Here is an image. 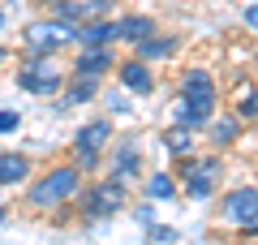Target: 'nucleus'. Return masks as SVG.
Instances as JSON below:
<instances>
[{
	"label": "nucleus",
	"mask_w": 258,
	"mask_h": 245,
	"mask_svg": "<svg viewBox=\"0 0 258 245\" xmlns=\"http://www.w3.org/2000/svg\"><path fill=\"white\" fill-rule=\"evenodd\" d=\"M78 39H82L86 47H103L108 39H116V22H86V26H78Z\"/></svg>",
	"instance_id": "nucleus-10"
},
{
	"label": "nucleus",
	"mask_w": 258,
	"mask_h": 245,
	"mask_svg": "<svg viewBox=\"0 0 258 245\" xmlns=\"http://www.w3.org/2000/svg\"><path fill=\"white\" fill-rule=\"evenodd\" d=\"M211 176H215V159H207V163H198V172L185 181V190H189V198H207L211 194Z\"/></svg>",
	"instance_id": "nucleus-12"
},
{
	"label": "nucleus",
	"mask_w": 258,
	"mask_h": 245,
	"mask_svg": "<svg viewBox=\"0 0 258 245\" xmlns=\"http://www.w3.org/2000/svg\"><path fill=\"white\" fill-rule=\"evenodd\" d=\"M224 219L241 224L245 232H258V190H232L224 198Z\"/></svg>",
	"instance_id": "nucleus-3"
},
{
	"label": "nucleus",
	"mask_w": 258,
	"mask_h": 245,
	"mask_svg": "<svg viewBox=\"0 0 258 245\" xmlns=\"http://www.w3.org/2000/svg\"><path fill=\"white\" fill-rule=\"evenodd\" d=\"M108 134H112V125H108V120H91V125H82V129H78V142H74L78 163L95 168V159H99V146L108 142Z\"/></svg>",
	"instance_id": "nucleus-6"
},
{
	"label": "nucleus",
	"mask_w": 258,
	"mask_h": 245,
	"mask_svg": "<svg viewBox=\"0 0 258 245\" xmlns=\"http://www.w3.org/2000/svg\"><path fill=\"white\" fill-rule=\"evenodd\" d=\"M18 86L30 91V95H56L60 91V73H56V65L35 60V65H26V69L18 73Z\"/></svg>",
	"instance_id": "nucleus-4"
},
{
	"label": "nucleus",
	"mask_w": 258,
	"mask_h": 245,
	"mask_svg": "<svg viewBox=\"0 0 258 245\" xmlns=\"http://www.w3.org/2000/svg\"><path fill=\"white\" fill-rule=\"evenodd\" d=\"M95 95V78H82V73H78L74 78V86H69V91H64V99H60V108H69V103H86Z\"/></svg>",
	"instance_id": "nucleus-14"
},
{
	"label": "nucleus",
	"mask_w": 258,
	"mask_h": 245,
	"mask_svg": "<svg viewBox=\"0 0 258 245\" xmlns=\"http://www.w3.org/2000/svg\"><path fill=\"white\" fill-rule=\"evenodd\" d=\"M138 52H142V56H172L176 43H172V39H151V35H147V39L138 43Z\"/></svg>",
	"instance_id": "nucleus-17"
},
{
	"label": "nucleus",
	"mask_w": 258,
	"mask_h": 245,
	"mask_svg": "<svg viewBox=\"0 0 258 245\" xmlns=\"http://www.w3.org/2000/svg\"><path fill=\"white\" fill-rule=\"evenodd\" d=\"M147 35H155V22H151V18H142V13H134V18H120V22H116V39L142 43Z\"/></svg>",
	"instance_id": "nucleus-9"
},
{
	"label": "nucleus",
	"mask_w": 258,
	"mask_h": 245,
	"mask_svg": "<svg viewBox=\"0 0 258 245\" xmlns=\"http://www.w3.org/2000/svg\"><path fill=\"white\" fill-rule=\"evenodd\" d=\"M112 163H116V172H120V176H134V172H138V146H120Z\"/></svg>",
	"instance_id": "nucleus-16"
},
{
	"label": "nucleus",
	"mask_w": 258,
	"mask_h": 245,
	"mask_svg": "<svg viewBox=\"0 0 258 245\" xmlns=\"http://www.w3.org/2000/svg\"><path fill=\"white\" fill-rule=\"evenodd\" d=\"M9 129H18V112H0V134H9Z\"/></svg>",
	"instance_id": "nucleus-20"
},
{
	"label": "nucleus",
	"mask_w": 258,
	"mask_h": 245,
	"mask_svg": "<svg viewBox=\"0 0 258 245\" xmlns=\"http://www.w3.org/2000/svg\"><path fill=\"white\" fill-rule=\"evenodd\" d=\"M241 116H258V91H254V95H249V99H245V103H241Z\"/></svg>",
	"instance_id": "nucleus-21"
},
{
	"label": "nucleus",
	"mask_w": 258,
	"mask_h": 245,
	"mask_svg": "<svg viewBox=\"0 0 258 245\" xmlns=\"http://www.w3.org/2000/svg\"><path fill=\"white\" fill-rule=\"evenodd\" d=\"M245 22H249L254 30H258V5H254V9H245Z\"/></svg>",
	"instance_id": "nucleus-23"
},
{
	"label": "nucleus",
	"mask_w": 258,
	"mask_h": 245,
	"mask_svg": "<svg viewBox=\"0 0 258 245\" xmlns=\"http://www.w3.org/2000/svg\"><path fill=\"white\" fill-rule=\"evenodd\" d=\"M164 146L172 155H185L194 146V138H189V125H176V129H168V138H164Z\"/></svg>",
	"instance_id": "nucleus-15"
},
{
	"label": "nucleus",
	"mask_w": 258,
	"mask_h": 245,
	"mask_svg": "<svg viewBox=\"0 0 258 245\" xmlns=\"http://www.w3.org/2000/svg\"><path fill=\"white\" fill-rule=\"evenodd\" d=\"M151 241H155V245H164V241H172V228H155V232H151Z\"/></svg>",
	"instance_id": "nucleus-22"
},
{
	"label": "nucleus",
	"mask_w": 258,
	"mask_h": 245,
	"mask_svg": "<svg viewBox=\"0 0 258 245\" xmlns=\"http://www.w3.org/2000/svg\"><path fill=\"white\" fill-rule=\"evenodd\" d=\"M181 91H185V103H189V108L198 112L203 120L211 116V103H215V86H211V78H207L203 69H189V73H185V86H181Z\"/></svg>",
	"instance_id": "nucleus-5"
},
{
	"label": "nucleus",
	"mask_w": 258,
	"mask_h": 245,
	"mask_svg": "<svg viewBox=\"0 0 258 245\" xmlns=\"http://www.w3.org/2000/svg\"><path fill=\"white\" fill-rule=\"evenodd\" d=\"M64 39H78V26H69V22H35V26L26 30V47L39 52V56L56 52Z\"/></svg>",
	"instance_id": "nucleus-2"
},
{
	"label": "nucleus",
	"mask_w": 258,
	"mask_h": 245,
	"mask_svg": "<svg viewBox=\"0 0 258 245\" xmlns=\"http://www.w3.org/2000/svg\"><path fill=\"white\" fill-rule=\"evenodd\" d=\"M125 207V185L120 181H103L91 190V211L95 215H116V211Z\"/></svg>",
	"instance_id": "nucleus-7"
},
{
	"label": "nucleus",
	"mask_w": 258,
	"mask_h": 245,
	"mask_svg": "<svg viewBox=\"0 0 258 245\" xmlns=\"http://www.w3.org/2000/svg\"><path fill=\"white\" fill-rule=\"evenodd\" d=\"M0 224H5V207H0Z\"/></svg>",
	"instance_id": "nucleus-24"
},
{
	"label": "nucleus",
	"mask_w": 258,
	"mask_h": 245,
	"mask_svg": "<svg viewBox=\"0 0 258 245\" xmlns=\"http://www.w3.org/2000/svg\"><path fill=\"white\" fill-rule=\"evenodd\" d=\"M0 26H5V18H0Z\"/></svg>",
	"instance_id": "nucleus-26"
},
{
	"label": "nucleus",
	"mask_w": 258,
	"mask_h": 245,
	"mask_svg": "<svg viewBox=\"0 0 258 245\" xmlns=\"http://www.w3.org/2000/svg\"><path fill=\"white\" fill-rule=\"evenodd\" d=\"M172 190H176L172 176H164V172H155V176L147 181V194H151V198H172Z\"/></svg>",
	"instance_id": "nucleus-19"
},
{
	"label": "nucleus",
	"mask_w": 258,
	"mask_h": 245,
	"mask_svg": "<svg viewBox=\"0 0 258 245\" xmlns=\"http://www.w3.org/2000/svg\"><path fill=\"white\" fill-rule=\"evenodd\" d=\"M78 190V168H56L30 190V207H56Z\"/></svg>",
	"instance_id": "nucleus-1"
},
{
	"label": "nucleus",
	"mask_w": 258,
	"mask_h": 245,
	"mask_svg": "<svg viewBox=\"0 0 258 245\" xmlns=\"http://www.w3.org/2000/svg\"><path fill=\"white\" fill-rule=\"evenodd\" d=\"M120 82H125L129 91H138V95L151 91V73H147L142 60H125V65H120Z\"/></svg>",
	"instance_id": "nucleus-11"
},
{
	"label": "nucleus",
	"mask_w": 258,
	"mask_h": 245,
	"mask_svg": "<svg viewBox=\"0 0 258 245\" xmlns=\"http://www.w3.org/2000/svg\"><path fill=\"white\" fill-rule=\"evenodd\" d=\"M108 65H112V52H108V43H103V47H86V52L78 56V65H74V69L82 73V78H99V73L108 69Z\"/></svg>",
	"instance_id": "nucleus-8"
},
{
	"label": "nucleus",
	"mask_w": 258,
	"mask_h": 245,
	"mask_svg": "<svg viewBox=\"0 0 258 245\" xmlns=\"http://www.w3.org/2000/svg\"><path fill=\"white\" fill-rule=\"evenodd\" d=\"M0 60H5V47H0Z\"/></svg>",
	"instance_id": "nucleus-25"
},
{
	"label": "nucleus",
	"mask_w": 258,
	"mask_h": 245,
	"mask_svg": "<svg viewBox=\"0 0 258 245\" xmlns=\"http://www.w3.org/2000/svg\"><path fill=\"white\" fill-rule=\"evenodd\" d=\"M26 172H30V163L22 159V155H0V185H13V181H22Z\"/></svg>",
	"instance_id": "nucleus-13"
},
{
	"label": "nucleus",
	"mask_w": 258,
	"mask_h": 245,
	"mask_svg": "<svg viewBox=\"0 0 258 245\" xmlns=\"http://www.w3.org/2000/svg\"><path fill=\"white\" fill-rule=\"evenodd\" d=\"M211 134H215V138H211L215 146H228L232 138H237V120H232V116H224V120H215V125H211Z\"/></svg>",
	"instance_id": "nucleus-18"
},
{
	"label": "nucleus",
	"mask_w": 258,
	"mask_h": 245,
	"mask_svg": "<svg viewBox=\"0 0 258 245\" xmlns=\"http://www.w3.org/2000/svg\"><path fill=\"white\" fill-rule=\"evenodd\" d=\"M241 245H245V241H241Z\"/></svg>",
	"instance_id": "nucleus-27"
}]
</instances>
